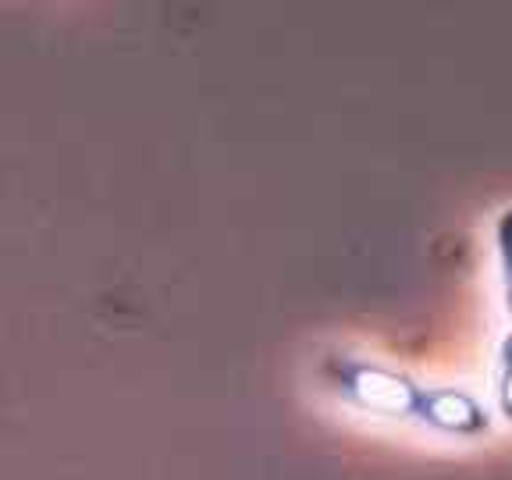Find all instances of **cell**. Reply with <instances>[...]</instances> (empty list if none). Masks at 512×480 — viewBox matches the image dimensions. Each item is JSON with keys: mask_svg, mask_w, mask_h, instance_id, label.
<instances>
[{"mask_svg": "<svg viewBox=\"0 0 512 480\" xmlns=\"http://www.w3.org/2000/svg\"><path fill=\"white\" fill-rule=\"evenodd\" d=\"M498 253H502V274H505V310L512 317V210L498 217Z\"/></svg>", "mask_w": 512, "mask_h": 480, "instance_id": "6da1fadb", "label": "cell"}, {"mask_svg": "<svg viewBox=\"0 0 512 480\" xmlns=\"http://www.w3.org/2000/svg\"><path fill=\"white\" fill-rule=\"evenodd\" d=\"M498 402H502V413L512 420V335L502 345V367H498Z\"/></svg>", "mask_w": 512, "mask_h": 480, "instance_id": "7a4b0ae2", "label": "cell"}]
</instances>
